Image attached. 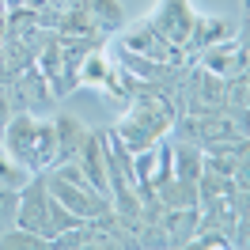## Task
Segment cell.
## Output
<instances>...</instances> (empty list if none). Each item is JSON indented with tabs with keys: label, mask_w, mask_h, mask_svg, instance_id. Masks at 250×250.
<instances>
[{
	"label": "cell",
	"mask_w": 250,
	"mask_h": 250,
	"mask_svg": "<svg viewBox=\"0 0 250 250\" xmlns=\"http://www.w3.org/2000/svg\"><path fill=\"white\" fill-rule=\"evenodd\" d=\"M57 34H68V38H95V34H99L87 0H72V8H68L61 16V23H57Z\"/></svg>",
	"instance_id": "cell-10"
},
{
	"label": "cell",
	"mask_w": 250,
	"mask_h": 250,
	"mask_svg": "<svg viewBox=\"0 0 250 250\" xmlns=\"http://www.w3.org/2000/svg\"><path fill=\"white\" fill-rule=\"evenodd\" d=\"M42 182H46V189L76 220H95V216H103V212H110V197H103V193L83 178V171H80L76 159H61V163H53L49 174L42 171Z\"/></svg>",
	"instance_id": "cell-2"
},
{
	"label": "cell",
	"mask_w": 250,
	"mask_h": 250,
	"mask_svg": "<svg viewBox=\"0 0 250 250\" xmlns=\"http://www.w3.org/2000/svg\"><path fill=\"white\" fill-rule=\"evenodd\" d=\"M31 178H34V174L27 171V167H23V163H19V159L12 156L4 144H0V186H4V189H16V193H19V189L27 186Z\"/></svg>",
	"instance_id": "cell-11"
},
{
	"label": "cell",
	"mask_w": 250,
	"mask_h": 250,
	"mask_svg": "<svg viewBox=\"0 0 250 250\" xmlns=\"http://www.w3.org/2000/svg\"><path fill=\"white\" fill-rule=\"evenodd\" d=\"M53 133H57V163H61V159H76L80 144L87 141L91 129L76 114H53Z\"/></svg>",
	"instance_id": "cell-9"
},
{
	"label": "cell",
	"mask_w": 250,
	"mask_h": 250,
	"mask_svg": "<svg viewBox=\"0 0 250 250\" xmlns=\"http://www.w3.org/2000/svg\"><path fill=\"white\" fill-rule=\"evenodd\" d=\"M87 8H91V19L99 31H122L125 27V12L118 0H87Z\"/></svg>",
	"instance_id": "cell-12"
},
{
	"label": "cell",
	"mask_w": 250,
	"mask_h": 250,
	"mask_svg": "<svg viewBox=\"0 0 250 250\" xmlns=\"http://www.w3.org/2000/svg\"><path fill=\"white\" fill-rule=\"evenodd\" d=\"M4 148L27 167L31 174H42L57 163V133L53 118H34L31 110L12 114L4 125Z\"/></svg>",
	"instance_id": "cell-1"
},
{
	"label": "cell",
	"mask_w": 250,
	"mask_h": 250,
	"mask_svg": "<svg viewBox=\"0 0 250 250\" xmlns=\"http://www.w3.org/2000/svg\"><path fill=\"white\" fill-rule=\"evenodd\" d=\"M16 201H19L16 189H4V186H0V231H8V224L16 220Z\"/></svg>",
	"instance_id": "cell-14"
},
{
	"label": "cell",
	"mask_w": 250,
	"mask_h": 250,
	"mask_svg": "<svg viewBox=\"0 0 250 250\" xmlns=\"http://www.w3.org/2000/svg\"><path fill=\"white\" fill-rule=\"evenodd\" d=\"M114 68H118V61L110 57L106 49H87V53L80 57V64H76V83L103 91L110 83V76H114Z\"/></svg>",
	"instance_id": "cell-7"
},
{
	"label": "cell",
	"mask_w": 250,
	"mask_h": 250,
	"mask_svg": "<svg viewBox=\"0 0 250 250\" xmlns=\"http://www.w3.org/2000/svg\"><path fill=\"white\" fill-rule=\"evenodd\" d=\"M231 34H235V27L224 16H197V19H193V27H189V34H186V42H182V49L197 57L201 49L216 46V42L231 38Z\"/></svg>",
	"instance_id": "cell-6"
},
{
	"label": "cell",
	"mask_w": 250,
	"mask_h": 250,
	"mask_svg": "<svg viewBox=\"0 0 250 250\" xmlns=\"http://www.w3.org/2000/svg\"><path fill=\"white\" fill-rule=\"evenodd\" d=\"M76 163H80V171H83V178H87L103 197H110V167H106L103 133H87V141L80 144V152H76Z\"/></svg>",
	"instance_id": "cell-5"
},
{
	"label": "cell",
	"mask_w": 250,
	"mask_h": 250,
	"mask_svg": "<svg viewBox=\"0 0 250 250\" xmlns=\"http://www.w3.org/2000/svg\"><path fill=\"white\" fill-rule=\"evenodd\" d=\"M19 99H23V110H42V106H53V87H49V80L38 72V64H27L23 72H19Z\"/></svg>",
	"instance_id": "cell-8"
},
{
	"label": "cell",
	"mask_w": 250,
	"mask_h": 250,
	"mask_svg": "<svg viewBox=\"0 0 250 250\" xmlns=\"http://www.w3.org/2000/svg\"><path fill=\"white\" fill-rule=\"evenodd\" d=\"M193 19H197V12H193L189 0H156V8L148 12V23H152L171 46H182V42H186Z\"/></svg>",
	"instance_id": "cell-4"
},
{
	"label": "cell",
	"mask_w": 250,
	"mask_h": 250,
	"mask_svg": "<svg viewBox=\"0 0 250 250\" xmlns=\"http://www.w3.org/2000/svg\"><path fill=\"white\" fill-rule=\"evenodd\" d=\"M197 57H201L197 68H205L208 76L224 80V83L247 72V42H243V34H239V42H235V34H231V38H224V42H216V46L201 49Z\"/></svg>",
	"instance_id": "cell-3"
},
{
	"label": "cell",
	"mask_w": 250,
	"mask_h": 250,
	"mask_svg": "<svg viewBox=\"0 0 250 250\" xmlns=\"http://www.w3.org/2000/svg\"><path fill=\"white\" fill-rule=\"evenodd\" d=\"M53 247V239L38 231H27V228H16V231H0V250H46Z\"/></svg>",
	"instance_id": "cell-13"
}]
</instances>
